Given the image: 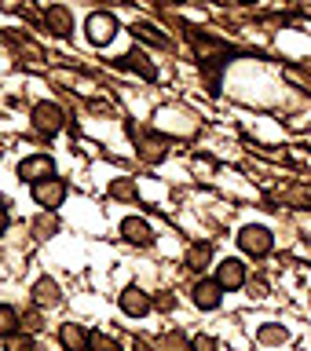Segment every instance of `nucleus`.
I'll return each instance as SVG.
<instances>
[{"label": "nucleus", "instance_id": "obj_5", "mask_svg": "<svg viewBox=\"0 0 311 351\" xmlns=\"http://www.w3.org/2000/svg\"><path fill=\"white\" fill-rule=\"evenodd\" d=\"M55 176V158L51 154H30V158L19 161V180L22 183H41V180H51Z\"/></svg>", "mask_w": 311, "mask_h": 351}, {"label": "nucleus", "instance_id": "obj_1", "mask_svg": "<svg viewBox=\"0 0 311 351\" xmlns=\"http://www.w3.org/2000/svg\"><path fill=\"white\" fill-rule=\"evenodd\" d=\"M30 125L37 136H59V132L66 128V110L59 103H37L30 114Z\"/></svg>", "mask_w": 311, "mask_h": 351}, {"label": "nucleus", "instance_id": "obj_27", "mask_svg": "<svg viewBox=\"0 0 311 351\" xmlns=\"http://www.w3.org/2000/svg\"><path fill=\"white\" fill-rule=\"evenodd\" d=\"M33 351H48V348H41V344H37V348H33Z\"/></svg>", "mask_w": 311, "mask_h": 351}, {"label": "nucleus", "instance_id": "obj_26", "mask_svg": "<svg viewBox=\"0 0 311 351\" xmlns=\"http://www.w3.org/2000/svg\"><path fill=\"white\" fill-rule=\"evenodd\" d=\"M132 351H154V348L147 344V340H139V337H136V340H132Z\"/></svg>", "mask_w": 311, "mask_h": 351}, {"label": "nucleus", "instance_id": "obj_18", "mask_svg": "<svg viewBox=\"0 0 311 351\" xmlns=\"http://www.w3.org/2000/svg\"><path fill=\"white\" fill-rule=\"evenodd\" d=\"M55 230H59V219H55L51 213H41L37 219H33V234L37 238H51Z\"/></svg>", "mask_w": 311, "mask_h": 351}, {"label": "nucleus", "instance_id": "obj_4", "mask_svg": "<svg viewBox=\"0 0 311 351\" xmlns=\"http://www.w3.org/2000/svg\"><path fill=\"white\" fill-rule=\"evenodd\" d=\"M33 191V202L41 205V213H55L62 202H66V183L59 180V176H51V180H41L30 186Z\"/></svg>", "mask_w": 311, "mask_h": 351}, {"label": "nucleus", "instance_id": "obj_3", "mask_svg": "<svg viewBox=\"0 0 311 351\" xmlns=\"http://www.w3.org/2000/svg\"><path fill=\"white\" fill-rule=\"evenodd\" d=\"M84 37H88V44H95V48H106V44L117 37V19L110 15V11H92V15L84 19Z\"/></svg>", "mask_w": 311, "mask_h": 351}, {"label": "nucleus", "instance_id": "obj_7", "mask_svg": "<svg viewBox=\"0 0 311 351\" xmlns=\"http://www.w3.org/2000/svg\"><path fill=\"white\" fill-rule=\"evenodd\" d=\"M191 300L198 311H216L220 304H224V289L216 285V278H198L194 289H191Z\"/></svg>", "mask_w": 311, "mask_h": 351}, {"label": "nucleus", "instance_id": "obj_19", "mask_svg": "<svg viewBox=\"0 0 311 351\" xmlns=\"http://www.w3.org/2000/svg\"><path fill=\"white\" fill-rule=\"evenodd\" d=\"M41 326H44L41 311H26V315H19V333L33 337V333H41Z\"/></svg>", "mask_w": 311, "mask_h": 351}, {"label": "nucleus", "instance_id": "obj_14", "mask_svg": "<svg viewBox=\"0 0 311 351\" xmlns=\"http://www.w3.org/2000/svg\"><path fill=\"white\" fill-rule=\"evenodd\" d=\"M209 263H213V245L198 241V245L187 249V267H191V271H202V267H209Z\"/></svg>", "mask_w": 311, "mask_h": 351}, {"label": "nucleus", "instance_id": "obj_22", "mask_svg": "<svg viewBox=\"0 0 311 351\" xmlns=\"http://www.w3.org/2000/svg\"><path fill=\"white\" fill-rule=\"evenodd\" d=\"M110 194L121 197V202H132V197H136V183H132V180H117L114 186H110Z\"/></svg>", "mask_w": 311, "mask_h": 351}, {"label": "nucleus", "instance_id": "obj_20", "mask_svg": "<svg viewBox=\"0 0 311 351\" xmlns=\"http://www.w3.org/2000/svg\"><path fill=\"white\" fill-rule=\"evenodd\" d=\"M37 344H33V337H26V333H15V337H8L4 340V351H33Z\"/></svg>", "mask_w": 311, "mask_h": 351}, {"label": "nucleus", "instance_id": "obj_21", "mask_svg": "<svg viewBox=\"0 0 311 351\" xmlns=\"http://www.w3.org/2000/svg\"><path fill=\"white\" fill-rule=\"evenodd\" d=\"M191 351H220V340L209 333H194L191 337Z\"/></svg>", "mask_w": 311, "mask_h": 351}, {"label": "nucleus", "instance_id": "obj_2", "mask_svg": "<svg viewBox=\"0 0 311 351\" xmlns=\"http://www.w3.org/2000/svg\"><path fill=\"white\" fill-rule=\"evenodd\" d=\"M238 249L246 252V256H253V260H264L275 249V234L268 227H260V223H249V227L238 230Z\"/></svg>", "mask_w": 311, "mask_h": 351}, {"label": "nucleus", "instance_id": "obj_12", "mask_svg": "<svg viewBox=\"0 0 311 351\" xmlns=\"http://www.w3.org/2000/svg\"><path fill=\"white\" fill-rule=\"evenodd\" d=\"M136 154H139V161H147V165H158V161H165V158H169V139H161V136H147V139H139Z\"/></svg>", "mask_w": 311, "mask_h": 351}, {"label": "nucleus", "instance_id": "obj_17", "mask_svg": "<svg viewBox=\"0 0 311 351\" xmlns=\"http://www.w3.org/2000/svg\"><path fill=\"white\" fill-rule=\"evenodd\" d=\"M158 351H191V337L183 333H165L158 340Z\"/></svg>", "mask_w": 311, "mask_h": 351}, {"label": "nucleus", "instance_id": "obj_16", "mask_svg": "<svg viewBox=\"0 0 311 351\" xmlns=\"http://www.w3.org/2000/svg\"><path fill=\"white\" fill-rule=\"evenodd\" d=\"M88 351H121V348H117V340L110 337V333L92 329V333H88Z\"/></svg>", "mask_w": 311, "mask_h": 351}, {"label": "nucleus", "instance_id": "obj_11", "mask_svg": "<svg viewBox=\"0 0 311 351\" xmlns=\"http://www.w3.org/2000/svg\"><path fill=\"white\" fill-rule=\"evenodd\" d=\"M59 344H62V351H88V329L81 322H62Z\"/></svg>", "mask_w": 311, "mask_h": 351}, {"label": "nucleus", "instance_id": "obj_15", "mask_svg": "<svg viewBox=\"0 0 311 351\" xmlns=\"http://www.w3.org/2000/svg\"><path fill=\"white\" fill-rule=\"evenodd\" d=\"M19 333V311L11 304H0V340Z\"/></svg>", "mask_w": 311, "mask_h": 351}, {"label": "nucleus", "instance_id": "obj_9", "mask_svg": "<svg viewBox=\"0 0 311 351\" xmlns=\"http://www.w3.org/2000/svg\"><path fill=\"white\" fill-rule=\"evenodd\" d=\"M44 26H48L51 37H70L73 33V15L66 4H51L48 11H44Z\"/></svg>", "mask_w": 311, "mask_h": 351}, {"label": "nucleus", "instance_id": "obj_25", "mask_svg": "<svg viewBox=\"0 0 311 351\" xmlns=\"http://www.w3.org/2000/svg\"><path fill=\"white\" fill-rule=\"evenodd\" d=\"M8 223H11V219H8V208H4V205H0V238H4V234H8Z\"/></svg>", "mask_w": 311, "mask_h": 351}, {"label": "nucleus", "instance_id": "obj_23", "mask_svg": "<svg viewBox=\"0 0 311 351\" xmlns=\"http://www.w3.org/2000/svg\"><path fill=\"white\" fill-rule=\"evenodd\" d=\"M260 340H264V344H282V340H286V329L268 326V329H260Z\"/></svg>", "mask_w": 311, "mask_h": 351}, {"label": "nucleus", "instance_id": "obj_6", "mask_svg": "<svg viewBox=\"0 0 311 351\" xmlns=\"http://www.w3.org/2000/svg\"><path fill=\"white\" fill-rule=\"evenodd\" d=\"M213 278H216V285H220L224 293H235V289H242V285H246L249 274H246V263H242L238 256H224V260L216 263V274H213Z\"/></svg>", "mask_w": 311, "mask_h": 351}, {"label": "nucleus", "instance_id": "obj_8", "mask_svg": "<svg viewBox=\"0 0 311 351\" xmlns=\"http://www.w3.org/2000/svg\"><path fill=\"white\" fill-rule=\"evenodd\" d=\"M121 311H125L128 318H143V315H150V307H154V296L147 289H139V285H128L125 293H121Z\"/></svg>", "mask_w": 311, "mask_h": 351}, {"label": "nucleus", "instance_id": "obj_10", "mask_svg": "<svg viewBox=\"0 0 311 351\" xmlns=\"http://www.w3.org/2000/svg\"><path fill=\"white\" fill-rule=\"evenodd\" d=\"M121 238L132 241V245H150L154 241V230L143 216H125L121 219Z\"/></svg>", "mask_w": 311, "mask_h": 351}, {"label": "nucleus", "instance_id": "obj_13", "mask_svg": "<svg viewBox=\"0 0 311 351\" xmlns=\"http://www.w3.org/2000/svg\"><path fill=\"white\" fill-rule=\"evenodd\" d=\"M62 300V289L55 278H37V285H33V304L37 307H59Z\"/></svg>", "mask_w": 311, "mask_h": 351}, {"label": "nucleus", "instance_id": "obj_24", "mask_svg": "<svg viewBox=\"0 0 311 351\" xmlns=\"http://www.w3.org/2000/svg\"><path fill=\"white\" fill-rule=\"evenodd\" d=\"M154 307H158V311H172V307H176V300H172L169 293H158V296H154Z\"/></svg>", "mask_w": 311, "mask_h": 351}]
</instances>
